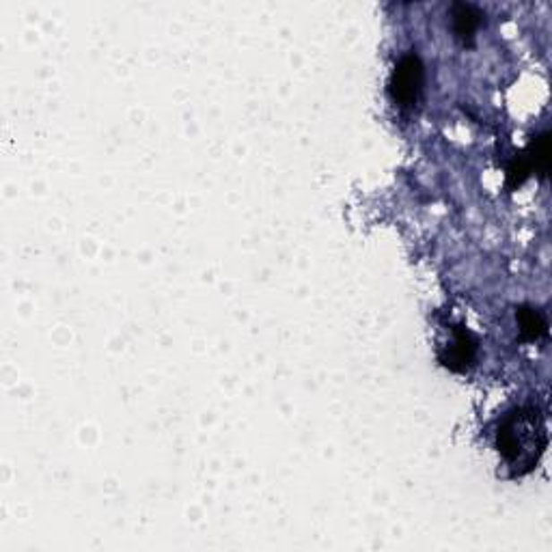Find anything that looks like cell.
Returning <instances> with one entry per match:
<instances>
[{
	"mask_svg": "<svg viewBox=\"0 0 552 552\" xmlns=\"http://www.w3.org/2000/svg\"><path fill=\"white\" fill-rule=\"evenodd\" d=\"M426 82V67L417 52H406L392 67L389 78V93L392 102L401 108H412Z\"/></svg>",
	"mask_w": 552,
	"mask_h": 552,
	"instance_id": "2",
	"label": "cell"
},
{
	"mask_svg": "<svg viewBox=\"0 0 552 552\" xmlns=\"http://www.w3.org/2000/svg\"><path fill=\"white\" fill-rule=\"evenodd\" d=\"M548 447L544 414L535 406H518L496 427V451L513 477L529 475Z\"/></svg>",
	"mask_w": 552,
	"mask_h": 552,
	"instance_id": "1",
	"label": "cell"
},
{
	"mask_svg": "<svg viewBox=\"0 0 552 552\" xmlns=\"http://www.w3.org/2000/svg\"><path fill=\"white\" fill-rule=\"evenodd\" d=\"M516 323L524 341H538V339L548 337V320L538 306L520 305L516 309Z\"/></svg>",
	"mask_w": 552,
	"mask_h": 552,
	"instance_id": "5",
	"label": "cell"
},
{
	"mask_svg": "<svg viewBox=\"0 0 552 552\" xmlns=\"http://www.w3.org/2000/svg\"><path fill=\"white\" fill-rule=\"evenodd\" d=\"M451 332H453L451 341L438 349V360L443 363V367L453 371V374H461L475 363L479 339L464 326H453Z\"/></svg>",
	"mask_w": 552,
	"mask_h": 552,
	"instance_id": "3",
	"label": "cell"
},
{
	"mask_svg": "<svg viewBox=\"0 0 552 552\" xmlns=\"http://www.w3.org/2000/svg\"><path fill=\"white\" fill-rule=\"evenodd\" d=\"M483 22V13L475 4L470 3H453L451 4V24H453L455 35L464 44H472L475 41L477 30Z\"/></svg>",
	"mask_w": 552,
	"mask_h": 552,
	"instance_id": "4",
	"label": "cell"
},
{
	"mask_svg": "<svg viewBox=\"0 0 552 552\" xmlns=\"http://www.w3.org/2000/svg\"><path fill=\"white\" fill-rule=\"evenodd\" d=\"M527 153L533 162V171L539 175V177H546L550 171L552 164V138L550 132H541V134L530 138V142L527 145Z\"/></svg>",
	"mask_w": 552,
	"mask_h": 552,
	"instance_id": "6",
	"label": "cell"
},
{
	"mask_svg": "<svg viewBox=\"0 0 552 552\" xmlns=\"http://www.w3.org/2000/svg\"><path fill=\"white\" fill-rule=\"evenodd\" d=\"M533 162H530L527 150L518 151L516 156L512 158V162L507 164V173H505V185L507 190H518L527 179L533 175Z\"/></svg>",
	"mask_w": 552,
	"mask_h": 552,
	"instance_id": "7",
	"label": "cell"
}]
</instances>
